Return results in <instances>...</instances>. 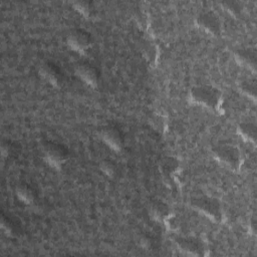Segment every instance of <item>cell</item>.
<instances>
[{
    "label": "cell",
    "instance_id": "277c9868",
    "mask_svg": "<svg viewBox=\"0 0 257 257\" xmlns=\"http://www.w3.org/2000/svg\"><path fill=\"white\" fill-rule=\"evenodd\" d=\"M199 23L203 26L206 31L211 33H219L220 32V22L218 17L211 11L201 14L199 17Z\"/></svg>",
    "mask_w": 257,
    "mask_h": 257
},
{
    "label": "cell",
    "instance_id": "52a82bcc",
    "mask_svg": "<svg viewBox=\"0 0 257 257\" xmlns=\"http://www.w3.org/2000/svg\"><path fill=\"white\" fill-rule=\"evenodd\" d=\"M69 42L71 47L76 48L77 49H84L90 45L89 35L82 32H78L71 35V37L69 38Z\"/></svg>",
    "mask_w": 257,
    "mask_h": 257
},
{
    "label": "cell",
    "instance_id": "ba28073f",
    "mask_svg": "<svg viewBox=\"0 0 257 257\" xmlns=\"http://www.w3.org/2000/svg\"><path fill=\"white\" fill-rule=\"evenodd\" d=\"M240 132L241 134L243 135L245 138L248 139H252L253 141L255 140V136H256V127L254 124H242L240 126Z\"/></svg>",
    "mask_w": 257,
    "mask_h": 257
},
{
    "label": "cell",
    "instance_id": "9c48e42d",
    "mask_svg": "<svg viewBox=\"0 0 257 257\" xmlns=\"http://www.w3.org/2000/svg\"><path fill=\"white\" fill-rule=\"evenodd\" d=\"M104 139L109 143L110 146L116 148V147H120V143H121V139H120V136L119 134L113 131V130H111V131H106L105 135H104Z\"/></svg>",
    "mask_w": 257,
    "mask_h": 257
},
{
    "label": "cell",
    "instance_id": "5b68a950",
    "mask_svg": "<svg viewBox=\"0 0 257 257\" xmlns=\"http://www.w3.org/2000/svg\"><path fill=\"white\" fill-rule=\"evenodd\" d=\"M176 242L178 243L179 247L181 248V250L185 252L190 253V254H195V255L202 254V251H203L202 244L200 243L199 240L195 238H188V237L178 238Z\"/></svg>",
    "mask_w": 257,
    "mask_h": 257
},
{
    "label": "cell",
    "instance_id": "8fae6325",
    "mask_svg": "<svg viewBox=\"0 0 257 257\" xmlns=\"http://www.w3.org/2000/svg\"><path fill=\"white\" fill-rule=\"evenodd\" d=\"M153 212L155 215L158 217V218H161V217H164L167 215V213H168V207L161 203V204H158V205H156L153 209Z\"/></svg>",
    "mask_w": 257,
    "mask_h": 257
},
{
    "label": "cell",
    "instance_id": "8992f818",
    "mask_svg": "<svg viewBox=\"0 0 257 257\" xmlns=\"http://www.w3.org/2000/svg\"><path fill=\"white\" fill-rule=\"evenodd\" d=\"M236 59L243 65L255 68L256 51L254 49H242L238 51L236 54Z\"/></svg>",
    "mask_w": 257,
    "mask_h": 257
},
{
    "label": "cell",
    "instance_id": "3957f363",
    "mask_svg": "<svg viewBox=\"0 0 257 257\" xmlns=\"http://www.w3.org/2000/svg\"><path fill=\"white\" fill-rule=\"evenodd\" d=\"M195 205L199 208V210L203 211L206 215H208L211 218L218 219L221 217L220 207L216 200L210 198H201L199 200H196Z\"/></svg>",
    "mask_w": 257,
    "mask_h": 257
},
{
    "label": "cell",
    "instance_id": "7a4b0ae2",
    "mask_svg": "<svg viewBox=\"0 0 257 257\" xmlns=\"http://www.w3.org/2000/svg\"><path fill=\"white\" fill-rule=\"evenodd\" d=\"M214 155L219 162L231 169H237L240 165V154L235 147L229 145L219 146L214 150Z\"/></svg>",
    "mask_w": 257,
    "mask_h": 257
},
{
    "label": "cell",
    "instance_id": "30bf717a",
    "mask_svg": "<svg viewBox=\"0 0 257 257\" xmlns=\"http://www.w3.org/2000/svg\"><path fill=\"white\" fill-rule=\"evenodd\" d=\"M79 74L82 79L85 80V81H88V82H93L96 80V74L91 67H88V66L80 67Z\"/></svg>",
    "mask_w": 257,
    "mask_h": 257
},
{
    "label": "cell",
    "instance_id": "6da1fadb",
    "mask_svg": "<svg viewBox=\"0 0 257 257\" xmlns=\"http://www.w3.org/2000/svg\"><path fill=\"white\" fill-rule=\"evenodd\" d=\"M193 101L206 107H215L220 98V93L217 89L210 85L194 88L192 90Z\"/></svg>",
    "mask_w": 257,
    "mask_h": 257
}]
</instances>
